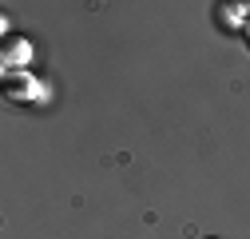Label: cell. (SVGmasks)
Here are the masks:
<instances>
[{
	"mask_svg": "<svg viewBox=\"0 0 250 239\" xmlns=\"http://www.w3.org/2000/svg\"><path fill=\"white\" fill-rule=\"evenodd\" d=\"M242 40H246V48H250V16L242 20Z\"/></svg>",
	"mask_w": 250,
	"mask_h": 239,
	"instance_id": "obj_3",
	"label": "cell"
},
{
	"mask_svg": "<svg viewBox=\"0 0 250 239\" xmlns=\"http://www.w3.org/2000/svg\"><path fill=\"white\" fill-rule=\"evenodd\" d=\"M28 92H32V80L20 76L16 68H8V72H4V96H8V100H24Z\"/></svg>",
	"mask_w": 250,
	"mask_h": 239,
	"instance_id": "obj_1",
	"label": "cell"
},
{
	"mask_svg": "<svg viewBox=\"0 0 250 239\" xmlns=\"http://www.w3.org/2000/svg\"><path fill=\"white\" fill-rule=\"evenodd\" d=\"M28 60V44H20V40H4V72L12 68V64H24Z\"/></svg>",
	"mask_w": 250,
	"mask_h": 239,
	"instance_id": "obj_2",
	"label": "cell"
},
{
	"mask_svg": "<svg viewBox=\"0 0 250 239\" xmlns=\"http://www.w3.org/2000/svg\"><path fill=\"white\" fill-rule=\"evenodd\" d=\"M203 239H214V235H203Z\"/></svg>",
	"mask_w": 250,
	"mask_h": 239,
	"instance_id": "obj_4",
	"label": "cell"
}]
</instances>
